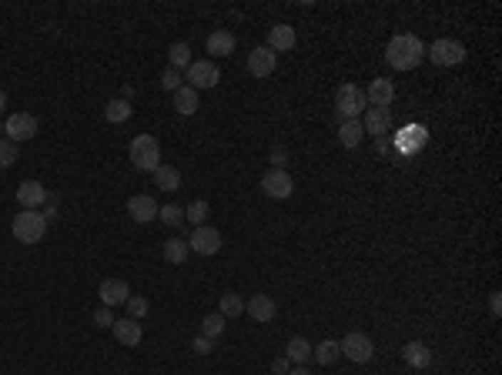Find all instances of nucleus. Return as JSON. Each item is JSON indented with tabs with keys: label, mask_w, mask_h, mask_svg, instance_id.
Returning <instances> with one entry per match:
<instances>
[{
	"label": "nucleus",
	"mask_w": 502,
	"mask_h": 375,
	"mask_svg": "<svg viewBox=\"0 0 502 375\" xmlns=\"http://www.w3.org/2000/svg\"><path fill=\"white\" fill-rule=\"evenodd\" d=\"M262 191L268 195V198H292V191H295V181H292V175L285 171V168H272V171H265L262 178Z\"/></svg>",
	"instance_id": "8"
},
{
	"label": "nucleus",
	"mask_w": 502,
	"mask_h": 375,
	"mask_svg": "<svg viewBox=\"0 0 502 375\" xmlns=\"http://www.w3.org/2000/svg\"><path fill=\"white\" fill-rule=\"evenodd\" d=\"M489 312H492V315H496V319H499V315H502V295H499V292H496V295L489 298Z\"/></svg>",
	"instance_id": "41"
},
{
	"label": "nucleus",
	"mask_w": 502,
	"mask_h": 375,
	"mask_svg": "<svg viewBox=\"0 0 502 375\" xmlns=\"http://www.w3.org/2000/svg\"><path fill=\"white\" fill-rule=\"evenodd\" d=\"M339 349H342V355L349 359V362H369L372 355H375V342H372L365 332H349L345 339L339 342Z\"/></svg>",
	"instance_id": "5"
},
{
	"label": "nucleus",
	"mask_w": 502,
	"mask_h": 375,
	"mask_svg": "<svg viewBox=\"0 0 502 375\" xmlns=\"http://www.w3.org/2000/svg\"><path fill=\"white\" fill-rule=\"evenodd\" d=\"M4 134H7V141L21 144V141H31L34 134H37V118L21 111V114H11L7 121H4Z\"/></svg>",
	"instance_id": "7"
},
{
	"label": "nucleus",
	"mask_w": 502,
	"mask_h": 375,
	"mask_svg": "<svg viewBox=\"0 0 502 375\" xmlns=\"http://www.w3.org/2000/svg\"><path fill=\"white\" fill-rule=\"evenodd\" d=\"M362 138H365V128H362L359 118H345L339 128V141L345 144V148H359Z\"/></svg>",
	"instance_id": "23"
},
{
	"label": "nucleus",
	"mask_w": 502,
	"mask_h": 375,
	"mask_svg": "<svg viewBox=\"0 0 502 375\" xmlns=\"http://www.w3.org/2000/svg\"><path fill=\"white\" fill-rule=\"evenodd\" d=\"M272 372H275V375H288V372H292V362H288V359H275V362H272Z\"/></svg>",
	"instance_id": "39"
},
{
	"label": "nucleus",
	"mask_w": 502,
	"mask_h": 375,
	"mask_svg": "<svg viewBox=\"0 0 502 375\" xmlns=\"http://www.w3.org/2000/svg\"><path fill=\"white\" fill-rule=\"evenodd\" d=\"M11 165H17V144L0 138V168H11Z\"/></svg>",
	"instance_id": "35"
},
{
	"label": "nucleus",
	"mask_w": 502,
	"mask_h": 375,
	"mask_svg": "<svg viewBox=\"0 0 502 375\" xmlns=\"http://www.w3.org/2000/svg\"><path fill=\"white\" fill-rule=\"evenodd\" d=\"M285 161H288V151H285V148H272V165L282 168Z\"/></svg>",
	"instance_id": "40"
},
{
	"label": "nucleus",
	"mask_w": 502,
	"mask_h": 375,
	"mask_svg": "<svg viewBox=\"0 0 502 375\" xmlns=\"http://www.w3.org/2000/svg\"><path fill=\"white\" fill-rule=\"evenodd\" d=\"M17 201H21L24 211H37L47 201L44 185H41V181H21V188H17Z\"/></svg>",
	"instance_id": "14"
},
{
	"label": "nucleus",
	"mask_w": 502,
	"mask_h": 375,
	"mask_svg": "<svg viewBox=\"0 0 502 375\" xmlns=\"http://www.w3.org/2000/svg\"><path fill=\"white\" fill-rule=\"evenodd\" d=\"M161 258L168 262V265H181V262H188V238H168V242L161 245Z\"/></svg>",
	"instance_id": "22"
},
{
	"label": "nucleus",
	"mask_w": 502,
	"mask_h": 375,
	"mask_svg": "<svg viewBox=\"0 0 502 375\" xmlns=\"http://www.w3.org/2000/svg\"><path fill=\"white\" fill-rule=\"evenodd\" d=\"M158 218H161L164 225L178 228V225L185 221V208H181V205H164V208H158Z\"/></svg>",
	"instance_id": "33"
},
{
	"label": "nucleus",
	"mask_w": 502,
	"mask_h": 375,
	"mask_svg": "<svg viewBox=\"0 0 502 375\" xmlns=\"http://www.w3.org/2000/svg\"><path fill=\"white\" fill-rule=\"evenodd\" d=\"M185 218L191 221L195 228H198V225H205V218H208V201H201V198L191 201V205L185 208Z\"/></svg>",
	"instance_id": "34"
},
{
	"label": "nucleus",
	"mask_w": 502,
	"mask_h": 375,
	"mask_svg": "<svg viewBox=\"0 0 502 375\" xmlns=\"http://www.w3.org/2000/svg\"><path fill=\"white\" fill-rule=\"evenodd\" d=\"M111 332H114V339H118L121 345H128V349H134V345H141V322L138 319H114V325H111Z\"/></svg>",
	"instance_id": "13"
},
{
	"label": "nucleus",
	"mask_w": 502,
	"mask_h": 375,
	"mask_svg": "<svg viewBox=\"0 0 502 375\" xmlns=\"http://www.w3.org/2000/svg\"><path fill=\"white\" fill-rule=\"evenodd\" d=\"M275 64H278V54H272L268 47H255L248 54V71L255 78H268L275 74Z\"/></svg>",
	"instance_id": "15"
},
{
	"label": "nucleus",
	"mask_w": 502,
	"mask_h": 375,
	"mask_svg": "<svg viewBox=\"0 0 502 375\" xmlns=\"http://www.w3.org/2000/svg\"><path fill=\"white\" fill-rule=\"evenodd\" d=\"M235 47H238V41H235L231 31H215L208 37V54H215V57H231Z\"/></svg>",
	"instance_id": "19"
},
{
	"label": "nucleus",
	"mask_w": 502,
	"mask_h": 375,
	"mask_svg": "<svg viewBox=\"0 0 502 375\" xmlns=\"http://www.w3.org/2000/svg\"><path fill=\"white\" fill-rule=\"evenodd\" d=\"M175 111L178 114H195L198 111V91L188 88V84H181V88L175 91Z\"/></svg>",
	"instance_id": "26"
},
{
	"label": "nucleus",
	"mask_w": 502,
	"mask_h": 375,
	"mask_svg": "<svg viewBox=\"0 0 502 375\" xmlns=\"http://www.w3.org/2000/svg\"><path fill=\"white\" fill-rule=\"evenodd\" d=\"M0 134H4V124H0Z\"/></svg>",
	"instance_id": "44"
},
{
	"label": "nucleus",
	"mask_w": 502,
	"mask_h": 375,
	"mask_svg": "<svg viewBox=\"0 0 502 375\" xmlns=\"http://www.w3.org/2000/svg\"><path fill=\"white\" fill-rule=\"evenodd\" d=\"M131 165L138 171H158L161 168V144L154 134H138L131 141Z\"/></svg>",
	"instance_id": "2"
},
{
	"label": "nucleus",
	"mask_w": 502,
	"mask_h": 375,
	"mask_svg": "<svg viewBox=\"0 0 502 375\" xmlns=\"http://www.w3.org/2000/svg\"><path fill=\"white\" fill-rule=\"evenodd\" d=\"M335 108H339L342 118H359L362 111L369 108V101H365V91L355 88V84H342L335 91Z\"/></svg>",
	"instance_id": "6"
},
{
	"label": "nucleus",
	"mask_w": 502,
	"mask_h": 375,
	"mask_svg": "<svg viewBox=\"0 0 502 375\" xmlns=\"http://www.w3.org/2000/svg\"><path fill=\"white\" fill-rule=\"evenodd\" d=\"M161 88L175 94V91L181 88V71H175V67H168V71H164V74H161Z\"/></svg>",
	"instance_id": "36"
},
{
	"label": "nucleus",
	"mask_w": 502,
	"mask_h": 375,
	"mask_svg": "<svg viewBox=\"0 0 502 375\" xmlns=\"http://www.w3.org/2000/svg\"><path fill=\"white\" fill-rule=\"evenodd\" d=\"M225 322H228V319H225V315H218V312H215V315H205V319H201V335L215 342L221 332H225Z\"/></svg>",
	"instance_id": "30"
},
{
	"label": "nucleus",
	"mask_w": 502,
	"mask_h": 375,
	"mask_svg": "<svg viewBox=\"0 0 502 375\" xmlns=\"http://www.w3.org/2000/svg\"><path fill=\"white\" fill-rule=\"evenodd\" d=\"M128 215H131L138 225H148V221L158 218V201H154L151 195H134V198L128 201Z\"/></svg>",
	"instance_id": "16"
},
{
	"label": "nucleus",
	"mask_w": 502,
	"mask_h": 375,
	"mask_svg": "<svg viewBox=\"0 0 502 375\" xmlns=\"http://www.w3.org/2000/svg\"><path fill=\"white\" fill-rule=\"evenodd\" d=\"M362 128H365V134H375V138L389 134L392 131V114H389V108H365Z\"/></svg>",
	"instance_id": "12"
},
{
	"label": "nucleus",
	"mask_w": 502,
	"mask_h": 375,
	"mask_svg": "<svg viewBox=\"0 0 502 375\" xmlns=\"http://www.w3.org/2000/svg\"><path fill=\"white\" fill-rule=\"evenodd\" d=\"M11 228H14V238H17V242L37 245L47 232V218L44 215H37V211H21V215L14 218Z\"/></svg>",
	"instance_id": "3"
},
{
	"label": "nucleus",
	"mask_w": 502,
	"mask_h": 375,
	"mask_svg": "<svg viewBox=\"0 0 502 375\" xmlns=\"http://www.w3.org/2000/svg\"><path fill=\"white\" fill-rule=\"evenodd\" d=\"M245 312H248L255 322H272L278 309H275V302L268 295H255L251 302H245Z\"/></svg>",
	"instance_id": "20"
},
{
	"label": "nucleus",
	"mask_w": 502,
	"mask_h": 375,
	"mask_svg": "<svg viewBox=\"0 0 502 375\" xmlns=\"http://www.w3.org/2000/svg\"><path fill=\"white\" fill-rule=\"evenodd\" d=\"M168 64L175 67V71H188L191 67V47L185 41H178V44L168 47Z\"/></svg>",
	"instance_id": "27"
},
{
	"label": "nucleus",
	"mask_w": 502,
	"mask_h": 375,
	"mask_svg": "<svg viewBox=\"0 0 502 375\" xmlns=\"http://www.w3.org/2000/svg\"><path fill=\"white\" fill-rule=\"evenodd\" d=\"M191 349H195L198 355H208L211 349H215V342H211V339H205V335H195V339H191Z\"/></svg>",
	"instance_id": "38"
},
{
	"label": "nucleus",
	"mask_w": 502,
	"mask_h": 375,
	"mask_svg": "<svg viewBox=\"0 0 502 375\" xmlns=\"http://www.w3.org/2000/svg\"><path fill=\"white\" fill-rule=\"evenodd\" d=\"M7 108V94H4V91H0V111Z\"/></svg>",
	"instance_id": "43"
},
{
	"label": "nucleus",
	"mask_w": 502,
	"mask_h": 375,
	"mask_svg": "<svg viewBox=\"0 0 502 375\" xmlns=\"http://www.w3.org/2000/svg\"><path fill=\"white\" fill-rule=\"evenodd\" d=\"M188 248L198 255H215L221 252V232L218 228H208V225H198L191 238H188Z\"/></svg>",
	"instance_id": "10"
},
{
	"label": "nucleus",
	"mask_w": 502,
	"mask_h": 375,
	"mask_svg": "<svg viewBox=\"0 0 502 375\" xmlns=\"http://www.w3.org/2000/svg\"><path fill=\"white\" fill-rule=\"evenodd\" d=\"M188 74V88H215L221 81V71L215 61H191V67L185 71Z\"/></svg>",
	"instance_id": "9"
},
{
	"label": "nucleus",
	"mask_w": 502,
	"mask_h": 375,
	"mask_svg": "<svg viewBox=\"0 0 502 375\" xmlns=\"http://www.w3.org/2000/svg\"><path fill=\"white\" fill-rule=\"evenodd\" d=\"M295 47V27L292 24H275L268 31V51L278 54V51H292Z\"/></svg>",
	"instance_id": "18"
},
{
	"label": "nucleus",
	"mask_w": 502,
	"mask_h": 375,
	"mask_svg": "<svg viewBox=\"0 0 502 375\" xmlns=\"http://www.w3.org/2000/svg\"><path fill=\"white\" fill-rule=\"evenodd\" d=\"M98 295H101V305H104V309H114V305H124V302L131 298V288H128L124 278H108V282H101Z\"/></svg>",
	"instance_id": "11"
},
{
	"label": "nucleus",
	"mask_w": 502,
	"mask_h": 375,
	"mask_svg": "<svg viewBox=\"0 0 502 375\" xmlns=\"http://www.w3.org/2000/svg\"><path fill=\"white\" fill-rule=\"evenodd\" d=\"M429 61L439 67H456L466 61V47L459 44L456 37H439V41H432V47H429Z\"/></svg>",
	"instance_id": "4"
},
{
	"label": "nucleus",
	"mask_w": 502,
	"mask_h": 375,
	"mask_svg": "<svg viewBox=\"0 0 502 375\" xmlns=\"http://www.w3.org/2000/svg\"><path fill=\"white\" fill-rule=\"evenodd\" d=\"M241 312H245V302H241V295H235V292H228V295H221L218 315H225V319H238Z\"/></svg>",
	"instance_id": "29"
},
{
	"label": "nucleus",
	"mask_w": 502,
	"mask_h": 375,
	"mask_svg": "<svg viewBox=\"0 0 502 375\" xmlns=\"http://www.w3.org/2000/svg\"><path fill=\"white\" fill-rule=\"evenodd\" d=\"M402 359H405V365H412V369H426V365L432 362V352H429L426 342H409L402 349Z\"/></svg>",
	"instance_id": "21"
},
{
	"label": "nucleus",
	"mask_w": 502,
	"mask_h": 375,
	"mask_svg": "<svg viewBox=\"0 0 502 375\" xmlns=\"http://www.w3.org/2000/svg\"><path fill=\"white\" fill-rule=\"evenodd\" d=\"M154 185L161 188V191H178V188H181V171L171 165H161L154 171Z\"/></svg>",
	"instance_id": "25"
},
{
	"label": "nucleus",
	"mask_w": 502,
	"mask_h": 375,
	"mask_svg": "<svg viewBox=\"0 0 502 375\" xmlns=\"http://www.w3.org/2000/svg\"><path fill=\"white\" fill-rule=\"evenodd\" d=\"M94 325H98V329H111V325H114V315H111V309H104V305H101V309L94 312Z\"/></svg>",
	"instance_id": "37"
},
{
	"label": "nucleus",
	"mask_w": 502,
	"mask_h": 375,
	"mask_svg": "<svg viewBox=\"0 0 502 375\" xmlns=\"http://www.w3.org/2000/svg\"><path fill=\"white\" fill-rule=\"evenodd\" d=\"M312 355H315V359H318V362H322V365H332V362H339V359H342V349H339V342H332V339H325V342L318 345V349H315V352H312Z\"/></svg>",
	"instance_id": "31"
},
{
	"label": "nucleus",
	"mask_w": 502,
	"mask_h": 375,
	"mask_svg": "<svg viewBox=\"0 0 502 375\" xmlns=\"http://www.w3.org/2000/svg\"><path fill=\"white\" fill-rule=\"evenodd\" d=\"M422 57H426V44L415 34H395L385 47V61L395 71H412V67L422 64Z\"/></svg>",
	"instance_id": "1"
},
{
	"label": "nucleus",
	"mask_w": 502,
	"mask_h": 375,
	"mask_svg": "<svg viewBox=\"0 0 502 375\" xmlns=\"http://www.w3.org/2000/svg\"><path fill=\"white\" fill-rule=\"evenodd\" d=\"M288 375H312V372H308L305 365H298V369H292V372H288Z\"/></svg>",
	"instance_id": "42"
},
{
	"label": "nucleus",
	"mask_w": 502,
	"mask_h": 375,
	"mask_svg": "<svg viewBox=\"0 0 502 375\" xmlns=\"http://www.w3.org/2000/svg\"><path fill=\"white\" fill-rule=\"evenodd\" d=\"M131 101H124V98H114L108 101V108H104V118H108V124H124L128 118H131Z\"/></svg>",
	"instance_id": "24"
},
{
	"label": "nucleus",
	"mask_w": 502,
	"mask_h": 375,
	"mask_svg": "<svg viewBox=\"0 0 502 375\" xmlns=\"http://www.w3.org/2000/svg\"><path fill=\"white\" fill-rule=\"evenodd\" d=\"M124 305H128V319H138V322H141L144 315L151 312V302H148L144 295H131L128 302H124Z\"/></svg>",
	"instance_id": "32"
},
{
	"label": "nucleus",
	"mask_w": 502,
	"mask_h": 375,
	"mask_svg": "<svg viewBox=\"0 0 502 375\" xmlns=\"http://www.w3.org/2000/svg\"><path fill=\"white\" fill-rule=\"evenodd\" d=\"M365 101H372V108H389L395 101V84L385 78H375L365 91Z\"/></svg>",
	"instance_id": "17"
},
{
	"label": "nucleus",
	"mask_w": 502,
	"mask_h": 375,
	"mask_svg": "<svg viewBox=\"0 0 502 375\" xmlns=\"http://www.w3.org/2000/svg\"><path fill=\"white\" fill-rule=\"evenodd\" d=\"M308 355H312V345H308L302 335H295V339L288 342V349H285V359H288V362H298V365L305 362Z\"/></svg>",
	"instance_id": "28"
}]
</instances>
